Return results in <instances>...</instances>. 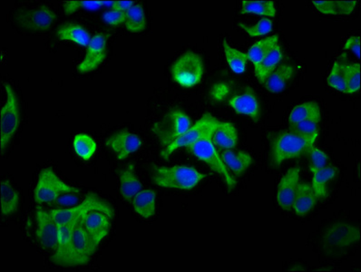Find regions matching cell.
Returning <instances> with one entry per match:
<instances>
[{"mask_svg": "<svg viewBox=\"0 0 361 272\" xmlns=\"http://www.w3.org/2000/svg\"><path fill=\"white\" fill-rule=\"evenodd\" d=\"M207 177L195 167L186 166H152V180L162 188L190 191Z\"/></svg>", "mask_w": 361, "mask_h": 272, "instance_id": "6da1fadb", "label": "cell"}, {"mask_svg": "<svg viewBox=\"0 0 361 272\" xmlns=\"http://www.w3.org/2000/svg\"><path fill=\"white\" fill-rule=\"evenodd\" d=\"M316 139H307L292 131H283L271 137L272 166L278 167L283 161L294 160L307 155L315 146Z\"/></svg>", "mask_w": 361, "mask_h": 272, "instance_id": "7a4b0ae2", "label": "cell"}, {"mask_svg": "<svg viewBox=\"0 0 361 272\" xmlns=\"http://www.w3.org/2000/svg\"><path fill=\"white\" fill-rule=\"evenodd\" d=\"M80 192L76 187L65 183L53 169L45 168L39 174L38 183L34 190V199L38 204H51L64 195L79 194Z\"/></svg>", "mask_w": 361, "mask_h": 272, "instance_id": "3957f363", "label": "cell"}, {"mask_svg": "<svg viewBox=\"0 0 361 272\" xmlns=\"http://www.w3.org/2000/svg\"><path fill=\"white\" fill-rule=\"evenodd\" d=\"M204 64L203 58L193 51H187L179 56L171 67V75L179 86L192 89L203 79Z\"/></svg>", "mask_w": 361, "mask_h": 272, "instance_id": "277c9868", "label": "cell"}, {"mask_svg": "<svg viewBox=\"0 0 361 272\" xmlns=\"http://www.w3.org/2000/svg\"><path fill=\"white\" fill-rule=\"evenodd\" d=\"M7 99L0 113V149L1 154L7 150L21 124V112L18 98L11 84L4 83Z\"/></svg>", "mask_w": 361, "mask_h": 272, "instance_id": "5b68a950", "label": "cell"}, {"mask_svg": "<svg viewBox=\"0 0 361 272\" xmlns=\"http://www.w3.org/2000/svg\"><path fill=\"white\" fill-rule=\"evenodd\" d=\"M191 126V118L181 110L175 109L153 124L152 132L164 149L180 138Z\"/></svg>", "mask_w": 361, "mask_h": 272, "instance_id": "8992f818", "label": "cell"}, {"mask_svg": "<svg viewBox=\"0 0 361 272\" xmlns=\"http://www.w3.org/2000/svg\"><path fill=\"white\" fill-rule=\"evenodd\" d=\"M113 215V207L107 201L102 200L100 203L91 209L84 215L80 223L87 229L96 245L99 246L109 235Z\"/></svg>", "mask_w": 361, "mask_h": 272, "instance_id": "52a82bcc", "label": "cell"}, {"mask_svg": "<svg viewBox=\"0 0 361 272\" xmlns=\"http://www.w3.org/2000/svg\"><path fill=\"white\" fill-rule=\"evenodd\" d=\"M188 151L191 152L198 160L203 161L208 166L213 172H217L226 181L227 188L232 191L236 186L234 178L230 174L226 166H224L221 155L217 152L215 144L212 141V134L201 139L195 144L188 147Z\"/></svg>", "mask_w": 361, "mask_h": 272, "instance_id": "ba28073f", "label": "cell"}, {"mask_svg": "<svg viewBox=\"0 0 361 272\" xmlns=\"http://www.w3.org/2000/svg\"><path fill=\"white\" fill-rule=\"evenodd\" d=\"M98 246L88 234L84 226L78 223L74 229L72 240L65 268L87 265L95 255Z\"/></svg>", "mask_w": 361, "mask_h": 272, "instance_id": "9c48e42d", "label": "cell"}, {"mask_svg": "<svg viewBox=\"0 0 361 272\" xmlns=\"http://www.w3.org/2000/svg\"><path fill=\"white\" fill-rule=\"evenodd\" d=\"M217 118L212 116L211 113H206L201 116L195 124H192L191 127L180 138L173 141L168 147L162 150L161 157L164 160H168L171 155L180 148H188L190 146L195 144L196 141L201 140L206 137V136L212 134L213 130L219 124Z\"/></svg>", "mask_w": 361, "mask_h": 272, "instance_id": "30bf717a", "label": "cell"}, {"mask_svg": "<svg viewBox=\"0 0 361 272\" xmlns=\"http://www.w3.org/2000/svg\"><path fill=\"white\" fill-rule=\"evenodd\" d=\"M17 24L25 30L44 32L52 27L58 16L47 5H41L32 10L19 11L15 16Z\"/></svg>", "mask_w": 361, "mask_h": 272, "instance_id": "8fae6325", "label": "cell"}, {"mask_svg": "<svg viewBox=\"0 0 361 272\" xmlns=\"http://www.w3.org/2000/svg\"><path fill=\"white\" fill-rule=\"evenodd\" d=\"M36 220V235L39 245L47 251H55L58 246L59 227L50 211L38 207Z\"/></svg>", "mask_w": 361, "mask_h": 272, "instance_id": "7c38bea8", "label": "cell"}, {"mask_svg": "<svg viewBox=\"0 0 361 272\" xmlns=\"http://www.w3.org/2000/svg\"><path fill=\"white\" fill-rule=\"evenodd\" d=\"M108 38L109 35L103 32L96 33L92 36L83 60L78 64V73H91L100 67L107 58Z\"/></svg>", "mask_w": 361, "mask_h": 272, "instance_id": "4fadbf2b", "label": "cell"}, {"mask_svg": "<svg viewBox=\"0 0 361 272\" xmlns=\"http://www.w3.org/2000/svg\"><path fill=\"white\" fill-rule=\"evenodd\" d=\"M102 198L95 192H89L85 196L83 202L78 205L65 209H50L51 214L58 225H76L80 223L84 215L94 207L102 202Z\"/></svg>", "mask_w": 361, "mask_h": 272, "instance_id": "5bb4252c", "label": "cell"}, {"mask_svg": "<svg viewBox=\"0 0 361 272\" xmlns=\"http://www.w3.org/2000/svg\"><path fill=\"white\" fill-rule=\"evenodd\" d=\"M142 144L141 138L127 129L115 133L106 140V146L112 150L118 161L126 160L131 155L135 154L141 148Z\"/></svg>", "mask_w": 361, "mask_h": 272, "instance_id": "9a60e30c", "label": "cell"}, {"mask_svg": "<svg viewBox=\"0 0 361 272\" xmlns=\"http://www.w3.org/2000/svg\"><path fill=\"white\" fill-rule=\"evenodd\" d=\"M229 106L239 115L248 116L258 122L261 117V106L254 90L247 87L229 99Z\"/></svg>", "mask_w": 361, "mask_h": 272, "instance_id": "2e32d148", "label": "cell"}, {"mask_svg": "<svg viewBox=\"0 0 361 272\" xmlns=\"http://www.w3.org/2000/svg\"><path fill=\"white\" fill-rule=\"evenodd\" d=\"M300 178V169L298 167L289 169L281 177L277 190V202L281 209L291 211Z\"/></svg>", "mask_w": 361, "mask_h": 272, "instance_id": "e0dca14e", "label": "cell"}, {"mask_svg": "<svg viewBox=\"0 0 361 272\" xmlns=\"http://www.w3.org/2000/svg\"><path fill=\"white\" fill-rule=\"evenodd\" d=\"M221 158L228 171L235 177H240L254 163L251 155L237 150H221Z\"/></svg>", "mask_w": 361, "mask_h": 272, "instance_id": "ac0fdd59", "label": "cell"}, {"mask_svg": "<svg viewBox=\"0 0 361 272\" xmlns=\"http://www.w3.org/2000/svg\"><path fill=\"white\" fill-rule=\"evenodd\" d=\"M318 200L319 198L312 189L311 184L300 183L298 184L292 209H294L298 216H305L314 209Z\"/></svg>", "mask_w": 361, "mask_h": 272, "instance_id": "d6986e66", "label": "cell"}, {"mask_svg": "<svg viewBox=\"0 0 361 272\" xmlns=\"http://www.w3.org/2000/svg\"><path fill=\"white\" fill-rule=\"evenodd\" d=\"M119 183L121 196L129 203L143 190V184L135 172V164H128L127 168L119 172Z\"/></svg>", "mask_w": 361, "mask_h": 272, "instance_id": "ffe728a7", "label": "cell"}, {"mask_svg": "<svg viewBox=\"0 0 361 272\" xmlns=\"http://www.w3.org/2000/svg\"><path fill=\"white\" fill-rule=\"evenodd\" d=\"M295 75L294 67L291 65H280L263 81V86L269 92L277 93L286 89Z\"/></svg>", "mask_w": 361, "mask_h": 272, "instance_id": "44dd1931", "label": "cell"}, {"mask_svg": "<svg viewBox=\"0 0 361 272\" xmlns=\"http://www.w3.org/2000/svg\"><path fill=\"white\" fill-rule=\"evenodd\" d=\"M212 141L221 150L234 149L239 143L237 129L229 122L220 121L213 130Z\"/></svg>", "mask_w": 361, "mask_h": 272, "instance_id": "7402d4cb", "label": "cell"}, {"mask_svg": "<svg viewBox=\"0 0 361 272\" xmlns=\"http://www.w3.org/2000/svg\"><path fill=\"white\" fill-rule=\"evenodd\" d=\"M56 36L62 41L72 42L87 47L92 38L87 28L78 23H65L61 25L56 30Z\"/></svg>", "mask_w": 361, "mask_h": 272, "instance_id": "603a6c76", "label": "cell"}, {"mask_svg": "<svg viewBox=\"0 0 361 272\" xmlns=\"http://www.w3.org/2000/svg\"><path fill=\"white\" fill-rule=\"evenodd\" d=\"M133 209L144 219H150L156 212V192L152 189L142 190L131 201Z\"/></svg>", "mask_w": 361, "mask_h": 272, "instance_id": "cb8c5ba5", "label": "cell"}, {"mask_svg": "<svg viewBox=\"0 0 361 272\" xmlns=\"http://www.w3.org/2000/svg\"><path fill=\"white\" fill-rule=\"evenodd\" d=\"M76 225H58V246H56V249L53 251V255L51 256V260L56 265L65 268L68 251H69L71 240H72L74 229H75Z\"/></svg>", "mask_w": 361, "mask_h": 272, "instance_id": "d4e9b609", "label": "cell"}, {"mask_svg": "<svg viewBox=\"0 0 361 272\" xmlns=\"http://www.w3.org/2000/svg\"><path fill=\"white\" fill-rule=\"evenodd\" d=\"M21 196L18 190L15 188L10 180L1 181V195H0V205H1V214L8 217L18 211Z\"/></svg>", "mask_w": 361, "mask_h": 272, "instance_id": "484cf974", "label": "cell"}, {"mask_svg": "<svg viewBox=\"0 0 361 272\" xmlns=\"http://www.w3.org/2000/svg\"><path fill=\"white\" fill-rule=\"evenodd\" d=\"M283 58V48L280 44L275 45L274 48L268 54L263 60L261 62L259 67L254 69L256 78H258L259 82L263 84L264 79L271 73L275 68L280 66L281 61Z\"/></svg>", "mask_w": 361, "mask_h": 272, "instance_id": "4316f807", "label": "cell"}, {"mask_svg": "<svg viewBox=\"0 0 361 272\" xmlns=\"http://www.w3.org/2000/svg\"><path fill=\"white\" fill-rule=\"evenodd\" d=\"M321 111L316 102H305L295 106L289 115V124H297L303 121L320 122Z\"/></svg>", "mask_w": 361, "mask_h": 272, "instance_id": "83f0119b", "label": "cell"}, {"mask_svg": "<svg viewBox=\"0 0 361 272\" xmlns=\"http://www.w3.org/2000/svg\"><path fill=\"white\" fill-rule=\"evenodd\" d=\"M241 14H254L268 19L275 18L277 10L274 2L272 0H243L241 2Z\"/></svg>", "mask_w": 361, "mask_h": 272, "instance_id": "f1b7e54d", "label": "cell"}, {"mask_svg": "<svg viewBox=\"0 0 361 272\" xmlns=\"http://www.w3.org/2000/svg\"><path fill=\"white\" fill-rule=\"evenodd\" d=\"M314 178H312V189L318 198H324L328 194V190L327 185L331 180H333L338 174V168L334 166H327L322 169L318 170V171L312 172Z\"/></svg>", "mask_w": 361, "mask_h": 272, "instance_id": "f546056e", "label": "cell"}, {"mask_svg": "<svg viewBox=\"0 0 361 272\" xmlns=\"http://www.w3.org/2000/svg\"><path fill=\"white\" fill-rule=\"evenodd\" d=\"M278 43V36H272L269 38L261 39V41L256 42L250 48L247 56H248L249 60L254 64V69L259 67L261 62L265 58L267 54L270 52Z\"/></svg>", "mask_w": 361, "mask_h": 272, "instance_id": "4dcf8cb0", "label": "cell"}, {"mask_svg": "<svg viewBox=\"0 0 361 272\" xmlns=\"http://www.w3.org/2000/svg\"><path fill=\"white\" fill-rule=\"evenodd\" d=\"M146 10L140 3H135L129 10L126 12L124 27L132 33H140L146 28Z\"/></svg>", "mask_w": 361, "mask_h": 272, "instance_id": "1f68e13d", "label": "cell"}, {"mask_svg": "<svg viewBox=\"0 0 361 272\" xmlns=\"http://www.w3.org/2000/svg\"><path fill=\"white\" fill-rule=\"evenodd\" d=\"M73 148L79 158L84 161H89L96 155L98 144L92 136L81 133L74 137Z\"/></svg>", "mask_w": 361, "mask_h": 272, "instance_id": "d6a6232c", "label": "cell"}, {"mask_svg": "<svg viewBox=\"0 0 361 272\" xmlns=\"http://www.w3.org/2000/svg\"><path fill=\"white\" fill-rule=\"evenodd\" d=\"M223 47L224 53H226L227 63H228L232 71H234V72L238 73V75L244 73L249 61L247 54L241 52V51L232 47V45L228 44V42H227L226 39H223Z\"/></svg>", "mask_w": 361, "mask_h": 272, "instance_id": "836d02e7", "label": "cell"}, {"mask_svg": "<svg viewBox=\"0 0 361 272\" xmlns=\"http://www.w3.org/2000/svg\"><path fill=\"white\" fill-rule=\"evenodd\" d=\"M344 73H345L346 91L345 93H355L360 90V64H343Z\"/></svg>", "mask_w": 361, "mask_h": 272, "instance_id": "e575fe53", "label": "cell"}, {"mask_svg": "<svg viewBox=\"0 0 361 272\" xmlns=\"http://www.w3.org/2000/svg\"><path fill=\"white\" fill-rule=\"evenodd\" d=\"M320 122L303 121L300 123L289 124V131L301 137L307 139H318L320 135Z\"/></svg>", "mask_w": 361, "mask_h": 272, "instance_id": "d590c367", "label": "cell"}, {"mask_svg": "<svg viewBox=\"0 0 361 272\" xmlns=\"http://www.w3.org/2000/svg\"><path fill=\"white\" fill-rule=\"evenodd\" d=\"M327 83L332 89L345 93L346 83L343 64L340 63V62H335L331 67V72H329L328 79H327Z\"/></svg>", "mask_w": 361, "mask_h": 272, "instance_id": "8d00e7d4", "label": "cell"}, {"mask_svg": "<svg viewBox=\"0 0 361 272\" xmlns=\"http://www.w3.org/2000/svg\"><path fill=\"white\" fill-rule=\"evenodd\" d=\"M239 27L245 31L250 36L257 38V36H261L271 33L274 24H272L271 19H263L254 25H248L244 24V23H239Z\"/></svg>", "mask_w": 361, "mask_h": 272, "instance_id": "74e56055", "label": "cell"}, {"mask_svg": "<svg viewBox=\"0 0 361 272\" xmlns=\"http://www.w3.org/2000/svg\"><path fill=\"white\" fill-rule=\"evenodd\" d=\"M307 155H309V169L311 172L318 171V170L322 169L324 167L329 166V157L321 151L320 149L317 148L314 146L309 148Z\"/></svg>", "mask_w": 361, "mask_h": 272, "instance_id": "f35d334b", "label": "cell"}, {"mask_svg": "<svg viewBox=\"0 0 361 272\" xmlns=\"http://www.w3.org/2000/svg\"><path fill=\"white\" fill-rule=\"evenodd\" d=\"M102 7L100 0H94V1H85V0H73L67 1L64 4V12L65 15L69 16L71 14L76 12L79 10H98Z\"/></svg>", "mask_w": 361, "mask_h": 272, "instance_id": "ab89813d", "label": "cell"}, {"mask_svg": "<svg viewBox=\"0 0 361 272\" xmlns=\"http://www.w3.org/2000/svg\"><path fill=\"white\" fill-rule=\"evenodd\" d=\"M102 19L107 24L113 25V27H118V25L124 24L126 12L111 8V10L105 11Z\"/></svg>", "mask_w": 361, "mask_h": 272, "instance_id": "60d3db41", "label": "cell"}, {"mask_svg": "<svg viewBox=\"0 0 361 272\" xmlns=\"http://www.w3.org/2000/svg\"><path fill=\"white\" fill-rule=\"evenodd\" d=\"M312 4L323 15H337L336 0L312 1Z\"/></svg>", "mask_w": 361, "mask_h": 272, "instance_id": "b9f144b4", "label": "cell"}, {"mask_svg": "<svg viewBox=\"0 0 361 272\" xmlns=\"http://www.w3.org/2000/svg\"><path fill=\"white\" fill-rule=\"evenodd\" d=\"M357 1H344L336 0L337 15H351L356 8Z\"/></svg>", "mask_w": 361, "mask_h": 272, "instance_id": "7bdbcfd3", "label": "cell"}, {"mask_svg": "<svg viewBox=\"0 0 361 272\" xmlns=\"http://www.w3.org/2000/svg\"><path fill=\"white\" fill-rule=\"evenodd\" d=\"M344 49L351 50L358 58H360V36H353L348 38L344 45Z\"/></svg>", "mask_w": 361, "mask_h": 272, "instance_id": "ee69618b", "label": "cell"}, {"mask_svg": "<svg viewBox=\"0 0 361 272\" xmlns=\"http://www.w3.org/2000/svg\"><path fill=\"white\" fill-rule=\"evenodd\" d=\"M135 4V2L133 1H124V0H118L115 1L113 5V10H116L122 11V12H127L133 5Z\"/></svg>", "mask_w": 361, "mask_h": 272, "instance_id": "f6af8a7d", "label": "cell"}, {"mask_svg": "<svg viewBox=\"0 0 361 272\" xmlns=\"http://www.w3.org/2000/svg\"><path fill=\"white\" fill-rule=\"evenodd\" d=\"M113 3L115 1H101V5L102 7L109 8L111 10L113 8Z\"/></svg>", "mask_w": 361, "mask_h": 272, "instance_id": "bcb514c9", "label": "cell"}]
</instances>
